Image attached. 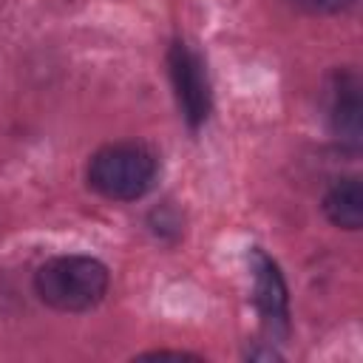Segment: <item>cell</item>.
<instances>
[{
  "instance_id": "cell-1",
  "label": "cell",
  "mask_w": 363,
  "mask_h": 363,
  "mask_svg": "<svg viewBox=\"0 0 363 363\" xmlns=\"http://www.w3.org/2000/svg\"><path fill=\"white\" fill-rule=\"evenodd\" d=\"M111 286V272L91 255H57L37 267L34 292L57 312H88Z\"/></svg>"
},
{
  "instance_id": "cell-2",
  "label": "cell",
  "mask_w": 363,
  "mask_h": 363,
  "mask_svg": "<svg viewBox=\"0 0 363 363\" xmlns=\"http://www.w3.org/2000/svg\"><path fill=\"white\" fill-rule=\"evenodd\" d=\"M159 173V159L150 147L139 142H116L99 147L85 170L88 187L108 201H136L142 199Z\"/></svg>"
},
{
  "instance_id": "cell-3",
  "label": "cell",
  "mask_w": 363,
  "mask_h": 363,
  "mask_svg": "<svg viewBox=\"0 0 363 363\" xmlns=\"http://www.w3.org/2000/svg\"><path fill=\"white\" fill-rule=\"evenodd\" d=\"M167 68L182 116L187 119L190 128H199L210 113V82L201 57L187 43L176 40L167 51Z\"/></svg>"
},
{
  "instance_id": "cell-4",
  "label": "cell",
  "mask_w": 363,
  "mask_h": 363,
  "mask_svg": "<svg viewBox=\"0 0 363 363\" xmlns=\"http://www.w3.org/2000/svg\"><path fill=\"white\" fill-rule=\"evenodd\" d=\"M250 269H252V303L261 312L264 326L272 332V337L286 335V329H289V295H286V284H284L278 264L261 247H252Z\"/></svg>"
},
{
  "instance_id": "cell-5",
  "label": "cell",
  "mask_w": 363,
  "mask_h": 363,
  "mask_svg": "<svg viewBox=\"0 0 363 363\" xmlns=\"http://www.w3.org/2000/svg\"><path fill=\"white\" fill-rule=\"evenodd\" d=\"M363 105H360V79L354 71H337L332 79V99H329V125L332 133L349 147H360L363 136Z\"/></svg>"
},
{
  "instance_id": "cell-6",
  "label": "cell",
  "mask_w": 363,
  "mask_h": 363,
  "mask_svg": "<svg viewBox=\"0 0 363 363\" xmlns=\"http://www.w3.org/2000/svg\"><path fill=\"white\" fill-rule=\"evenodd\" d=\"M326 218L340 230H360L363 224V187L357 176L337 179L323 196Z\"/></svg>"
},
{
  "instance_id": "cell-7",
  "label": "cell",
  "mask_w": 363,
  "mask_h": 363,
  "mask_svg": "<svg viewBox=\"0 0 363 363\" xmlns=\"http://www.w3.org/2000/svg\"><path fill=\"white\" fill-rule=\"evenodd\" d=\"M289 3L306 14H340L352 9L357 0H289Z\"/></svg>"
},
{
  "instance_id": "cell-8",
  "label": "cell",
  "mask_w": 363,
  "mask_h": 363,
  "mask_svg": "<svg viewBox=\"0 0 363 363\" xmlns=\"http://www.w3.org/2000/svg\"><path fill=\"white\" fill-rule=\"evenodd\" d=\"M142 357H196L190 352H170V349H156V352H147Z\"/></svg>"
}]
</instances>
